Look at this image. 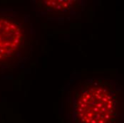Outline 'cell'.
Instances as JSON below:
<instances>
[{
    "label": "cell",
    "mask_w": 124,
    "mask_h": 123,
    "mask_svg": "<svg viewBox=\"0 0 124 123\" xmlns=\"http://www.w3.org/2000/svg\"><path fill=\"white\" fill-rule=\"evenodd\" d=\"M73 123H114L118 112L116 91L107 81L78 83L71 92Z\"/></svg>",
    "instance_id": "obj_1"
},
{
    "label": "cell",
    "mask_w": 124,
    "mask_h": 123,
    "mask_svg": "<svg viewBox=\"0 0 124 123\" xmlns=\"http://www.w3.org/2000/svg\"><path fill=\"white\" fill-rule=\"evenodd\" d=\"M27 29L21 21L0 14V66H12L28 53Z\"/></svg>",
    "instance_id": "obj_2"
},
{
    "label": "cell",
    "mask_w": 124,
    "mask_h": 123,
    "mask_svg": "<svg viewBox=\"0 0 124 123\" xmlns=\"http://www.w3.org/2000/svg\"><path fill=\"white\" fill-rule=\"evenodd\" d=\"M76 1L71 0H47L41 1L44 9L51 12H64L69 10Z\"/></svg>",
    "instance_id": "obj_3"
}]
</instances>
